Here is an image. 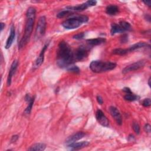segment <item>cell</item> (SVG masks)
<instances>
[{
    "instance_id": "40",
    "label": "cell",
    "mask_w": 151,
    "mask_h": 151,
    "mask_svg": "<svg viewBox=\"0 0 151 151\" xmlns=\"http://www.w3.org/2000/svg\"><path fill=\"white\" fill-rule=\"evenodd\" d=\"M150 77H149V80H148V85H149V87H150Z\"/></svg>"
},
{
    "instance_id": "3",
    "label": "cell",
    "mask_w": 151,
    "mask_h": 151,
    "mask_svg": "<svg viewBox=\"0 0 151 151\" xmlns=\"http://www.w3.org/2000/svg\"><path fill=\"white\" fill-rule=\"evenodd\" d=\"M116 66L117 64L113 62L95 60L90 64V69L93 72L100 73L112 70L116 68Z\"/></svg>"
},
{
    "instance_id": "21",
    "label": "cell",
    "mask_w": 151,
    "mask_h": 151,
    "mask_svg": "<svg viewBox=\"0 0 151 151\" xmlns=\"http://www.w3.org/2000/svg\"><path fill=\"white\" fill-rule=\"evenodd\" d=\"M124 99L129 102H134L136 100H138L140 99V97L139 96H137L136 95L132 93H126V95L124 96Z\"/></svg>"
},
{
    "instance_id": "2",
    "label": "cell",
    "mask_w": 151,
    "mask_h": 151,
    "mask_svg": "<svg viewBox=\"0 0 151 151\" xmlns=\"http://www.w3.org/2000/svg\"><path fill=\"white\" fill-rule=\"evenodd\" d=\"M36 16V10L33 7L28 8L26 13V21L24 29V34L18 43V49L24 47L30 41L32 34Z\"/></svg>"
},
{
    "instance_id": "18",
    "label": "cell",
    "mask_w": 151,
    "mask_h": 151,
    "mask_svg": "<svg viewBox=\"0 0 151 151\" xmlns=\"http://www.w3.org/2000/svg\"><path fill=\"white\" fill-rule=\"evenodd\" d=\"M125 31L123 29V28L119 24L113 23L111 26V34L112 35H113L116 33H122Z\"/></svg>"
},
{
    "instance_id": "15",
    "label": "cell",
    "mask_w": 151,
    "mask_h": 151,
    "mask_svg": "<svg viewBox=\"0 0 151 151\" xmlns=\"http://www.w3.org/2000/svg\"><path fill=\"white\" fill-rule=\"evenodd\" d=\"M15 27L14 25H12L10 29V35L7 40L6 42V49H8L11 47V46H12L13 41L15 39Z\"/></svg>"
},
{
    "instance_id": "23",
    "label": "cell",
    "mask_w": 151,
    "mask_h": 151,
    "mask_svg": "<svg viewBox=\"0 0 151 151\" xmlns=\"http://www.w3.org/2000/svg\"><path fill=\"white\" fill-rule=\"evenodd\" d=\"M34 100H35V97H33L31 100L28 103L29 104H28L27 107H26V109L24 111V113L25 114L29 115L31 113L32 108H33V104H34Z\"/></svg>"
},
{
    "instance_id": "16",
    "label": "cell",
    "mask_w": 151,
    "mask_h": 151,
    "mask_svg": "<svg viewBox=\"0 0 151 151\" xmlns=\"http://www.w3.org/2000/svg\"><path fill=\"white\" fill-rule=\"evenodd\" d=\"M145 47H150V45H148V43H146V42H143V41L138 42L136 43V44L132 45V46L129 47L128 49V50H129V52H132V51H134L136 50H138V49H139L141 48Z\"/></svg>"
},
{
    "instance_id": "10",
    "label": "cell",
    "mask_w": 151,
    "mask_h": 151,
    "mask_svg": "<svg viewBox=\"0 0 151 151\" xmlns=\"http://www.w3.org/2000/svg\"><path fill=\"white\" fill-rule=\"evenodd\" d=\"M96 118L100 125L104 127H108L109 125V121L104 115L101 110H97L96 113Z\"/></svg>"
},
{
    "instance_id": "22",
    "label": "cell",
    "mask_w": 151,
    "mask_h": 151,
    "mask_svg": "<svg viewBox=\"0 0 151 151\" xmlns=\"http://www.w3.org/2000/svg\"><path fill=\"white\" fill-rule=\"evenodd\" d=\"M129 53L128 49H116L113 50V54L119 56H123Z\"/></svg>"
},
{
    "instance_id": "5",
    "label": "cell",
    "mask_w": 151,
    "mask_h": 151,
    "mask_svg": "<svg viewBox=\"0 0 151 151\" xmlns=\"http://www.w3.org/2000/svg\"><path fill=\"white\" fill-rule=\"evenodd\" d=\"M46 30V18L45 16H41L40 17L38 22L37 26L35 38L39 39L42 36H44Z\"/></svg>"
},
{
    "instance_id": "26",
    "label": "cell",
    "mask_w": 151,
    "mask_h": 151,
    "mask_svg": "<svg viewBox=\"0 0 151 151\" xmlns=\"http://www.w3.org/2000/svg\"><path fill=\"white\" fill-rule=\"evenodd\" d=\"M67 70L68 72H72V73H74L76 74H79L80 72V69L76 66H70L69 67L67 68Z\"/></svg>"
},
{
    "instance_id": "13",
    "label": "cell",
    "mask_w": 151,
    "mask_h": 151,
    "mask_svg": "<svg viewBox=\"0 0 151 151\" xmlns=\"http://www.w3.org/2000/svg\"><path fill=\"white\" fill-rule=\"evenodd\" d=\"M89 142L88 141H83L80 142H74L72 143H70L67 145V147L71 149L74 150H79L83 149L86 146H88L89 145Z\"/></svg>"
},
{
    "instance_id": "8",
    "label": "cell",
    "mask_w": 151,
    "mask_h": 151,
    "mask_svg": "<svg viewBox=\"0 0 151 151\" xmlns=\"http://www.w3.org/2000/svg\"><path fill=\"white\" fill-rule=\"evenodd\" d=\"M145 61L144 60L138 61L137 62L129 64V65L125 67L122 70V73L125 74L129 72L139 70L140 69L143 67L145 66Z\"/></svg>"
},
{
    "instance_id": "38",
    "label": "cell",
    "mask_w": 151,
    "mask_h": 151,
    "mask_svg": "<svg viewBox=\"0 0 151 151\" xmlns=\"http://www.w3.org/2000/svg\"><path fill=\"white\" fill-rule=\"evenodd\" d=\"M0 25H1V32H2L5 27V24L4 23H0Z\"/></svg>"
},
{
    "instance_id": "4",
    "label": "cell",
    "mask_w": 151,
    "mask_h": 151,
    "mask_svg": "<svg viewBox=\"0 0 151 151\" xmlns=\"http://www.w3.org/2000/svg\"><path fill=\"white\" fill-rule=\"evenodd\" d=\"M89 17L86 15H79L69 18L63 22L62 26L67 30H73L79 27L83 23H87Z\"/></svg>"
},
{
    "instance_id": "29",
    "label": "cell",
    "mask_w": 151,
    "mask_h": 151,
    "mask_svg": "<svg viewBox=\"0 0 151 151\" xmlns=\"http://www.w3.org/2000/svg\"><path fill=\"white\" fill-rule=\"evenodd\" d=\"M84 35H85V34L84 33H79L77 34L74 35L73 38V39H75V40H81L84 38Z\"/></svg>"
},
{
    "instance_id": "9",
    "label": "cell",
    "mask_w": 151,
    "mask_h": 151,
    "mask_svg": "<svg viewBox=\"0 0 151 151\" xmlns=\"http://www.w3.org/2000/svg\"><path fill=\"white\" fill-rule=\"evenodd\" d=\"M49 45V42L46 43V44L44 46H43L38 57L35 60L34 63L33 64V68L34 70L38 69L40 66H41V64L43 63V61H44V59H45V52H46V50L48 48Z\"/></svg>"
},
{
    "instance_id": "11",
    "label": "cell",
    "mask_w": 151,
    "mask_h": 151,
    "mask_svg": "<svg viewBox=\"0 0 151 151\" xmlns=\"http://www.w3.org/2000/svg\"><path fill=\"white\" fill-rule=\"evenodd\" d=\"M109 112L112 116L114 118L117 124L119 125H122V116L116 107L114 106H111L109 107Z\"/></svg>"
},
{
    "instance_id": "37",
    "label": "cell",
    "mask_w": 151,
    "mask_h": 151,
    "mask_svg": "<svg viewBox=\"0 0 151 151\" xmlns=\"http://www.w3.org/2000/svg\"><path fill=\"white\" fill-rule=\"evenodd\" d=\"M143 3L145 4H146V6H148L149 7H150V6H151V2H150V1H143Z\"/></svg>"
},
{
    "instance_id": "17",
    "label": "cell",
    "mask_w": 151,
    "mask_h": 151,
    "mask_svg": "<svg viewBox=\"0 0 151 151\" xmlns=\"http://www.w3.org/2000/svg\"><path fill=\"white\" fill-rule=\"evenodd\" d=\"M106 41V39L104 38H93V39H89L86 40L89 46H97L100 45L102 43Z\"/></svg>"
},
{
    "instance_id": "32",
    "label": "cell",
    "mask_w": 151,
    "mask_h": 151,
    "mask_svg": "<svg viewBox=\"0 0 151 151\" xmlns=\"http://www.w3.org/2000/svg\"><path fill=\"white\" fill-rule=\"evenodd\" d=\"M18 139V135H13L11 137V143H14L15 142H17V141Z\"/></svg>"
},
{
    "instance_id": "19",
    "label": "cell",
    "mask_w": 151,
    "mask_h": 151,
    "mask_svg": "<svg viewBox=\"0 0 151 151\" xmlns=\"http://www.w3.org/2000/svg\"><path fill=\"white\" fill-rule=\"evenodd\" d=\"M46 148V145L45 143H35L30 148L28 149V150H31V151H42L45 150Z\"/></svg>"
},
{
    "instance_id": "27",
    "label": "cell",
    "mask_w": 151,
    "mask_h": 151,
    "mask_svg": "<svg viewBox=\"0 0 151 151\" xmlns=\"http://www.w3.org/2000/svg\"><path fill=\"white\" fill-rule=\"evenodd\" d=\"M132 127H133V129H134V131H135V132L137 135H139V133H140V126H139V124L137 122H133Z\"/></svg>"
},
{
    "instance_id": "14",
    "label": "cell",
    "mask_w": 151,
    "mask_h": 151,
    "mask_svg": "<svg viewBox=\"0 0 151 151\" xmlns=\"http://www.w3.org/2000/svg\"><path fill=\"white\" fill-rule=\"evenodd\" d=\"M18 64V62L17 60H14L11 64L10 71H9L8 78H7V86H10L11 84L12 78L17 69Z\"/></svg>"
},
{
    "instance_id": "7",
    "label": "cell",
    "mask_w": 151,
    "mask_h": 151,
    "mask_svg": "<svg viewBox=\"0 0 151 151\" xmlns=\"http://www.w3.org/2000/svg\"><path fill=\"white\" fill-rule=\"evenodd\" d=\"M97 4L96 1L94 0H89V1H86L81 4H79L76 6H69L66 8V9L69 10L71 12L73 11H82L88 9L89 7H91L93 6H95Z\"/></svg>"
},
{
    "instance_id": "25",
    "label": "cell",
    "mask_w": 151,
    "mask_h": 151,
    "mask_svg": "<svg viewBox=\"0 0 151 151\" xmlns=\"http://www.w3.org/2000/svg\"><path fill=\"white\" fill-rule=\"evenodd\" d=\"M72 13H73L71 12L70 11H69V10L66 9V10L61 11L59 13H58L57 15V18H63V17H66V16H67V15H70V14H72Z\"/></svg>"
},
{
    "instance_id": "35",
    "label": "cell",
    "mask_w": 151,
    "mask_h": 151,
    "mask_svg": "<svg viewBox=\"0 0 151 151\" xmlns=\"http://www.w3.org/2000/svg\"><path fill=\"white\" fill-rule=\"evenodd\" d=\"M123 91L125 92L126 93H132V91L131 90L129 89V88H125L123 89Z\"/></svg>"
},
{
    "instance_id": "30",
    "label": "cell",
    "mask_w": 151,
    "mask_h": 151,
    "mask_svg": "<svg viewBox=\"0 0 151 151\" xmlns=\"http://www.w3.org/2000/svg\"><path fill=\"white\" fill-rule=\"evenodd\" d=\"M128 41V35L126 34H123L120 38L121 43H126Z\"/></svg>"
},
{
    "instance_id": "36",
    "label": "cell",
    "mask_w": 151,
    "mask_h": 151,
    "mask_svg": "<svg viewBox=\"0 0 151 151\" xmlns=\"http://www.w3.org/2000/svg\"><path fill=\"white\" fill-rule=\"evenodd\" d=\"M128 140H129V141H131V142L134 141L135 140L134 136L132 135H129V136H128Z\"/></svg>"
},
{
    "instance_id": "1",
    "label": "cell",
    "mask_w": 151,
    "mask_h": 151,
    "mask_svg": "<svg viewBox=\"0 0 151 151\" xmlns=\"http://www.w3.org/2000/svg\"><path fill=\"white\" fill-rule=\"evenodd\" d=\"M73 52L68 43L61 41L57 51V63L61 68H67L74 63Z\"/></svg>"
},
{
    "instance_id": "31",
    "label": "cell",
    "mask_w": 151,
    "mask_h": 151,
    "mask_svg": "<svg viewBox=\"0 0 151 151\" xmlns=\"http://www.w3.org/2000/svg\"><path fill=\"white\" fill-rule=\"evenodd\" d=\"M144 130L147 133H150V131H151V126L149 124L147 123L145 125V127H144Z\"/></svg>"
},
{
    "instance_id": "39",
    "label": "cell",
    "mask_w": 151,
    "mask_h": 151,
    "mask_svg": "<svg viewBox=\"0 0 151 151\" xmlns=\"http://www.w3.org/2000/svg\"><path fill=\"white\" fill-rule=\"evenodd\" d=\"M145 18H146V19H147L149 21V22H150V15H149V14L145 15Z\"/></svg>"
},
{
    "instance_id": "33",
    "label": "cell",
    "mask_w": 151,
    "mask_h": 151,
    "mask_svg": "<svg viewBox=\"0 0 151 151\" xmlns=\"http://www.w3.org/2000/svg\"><path fill=\"white\" fill-rule=\"evenodd\" d=\"M32 98H33V97H31L29 94H27V95H26L25 97H24V99H25L26 102H27L29 103V102H30V101L31 100Z\"/></svg>"
},
{
    "instance_id": "6",
    "label": "cell",
    "mask_w": 151,
    "mask_h": 151,
    "mask_svg": "<svg viewBox=\"0 0 151 151\" xmlns=\"http://www.w3.org/2000/svg\"><path fill=\"white\" fill-rule=\"evenodd\" d=\"M89 48L85 46H80L73 52L74 61H81L84 60L88 56Z\"/></svg>"
},
{
    "instance_id": "12",
    "label": "cell",
    "mask_w": 151,
    "mask_h": 151,
    "mask_svg": "<svg viewBox=\"0 0 151 151\" xmlns=\"http://www.w3.org/2000/svg\"><path fill=\"white\" fill-rule=\"evenodd\" d=\"M86 135V134L83 132H78L69 137H68L66 140V143L68 145L70 143H72L74 142H77V141L82 139L84 136Z\"/></svg>"
},
{
    "instance_id": "24",
    "label": "cell",
    "mask_w": 151,
    "mask_h": 151,
    "mask_svg": "<svg viewBox=\"0 0 151 151\" xmlns=\"http://www.w3.org/2000/svg\"><path fill=\"white\" fill-rule=\"evenodd\" d=\"M125 30V31H131L132 30V26L131 25L129 24L127 22H126V21H120V22L119 23Z\"/></svg>"
},
{
    "instance_id": "28",
    "label": "cell",
    "mask_w": 151,
    "mask_h": 151,
    "mask_svg": "<svg viewBox=\"0 0 151 151\" xmlns=\"http://www.w3.org/2000/svg\"><path fill=\"white\" fill-rule=\"evenodd\" d=\"M142 105H143L144 107H149V106L151 105V100H150V98L145 99L143 100Z\"/></svg>"
},
{
    "instance_id": "20",
    "label": "cell",
    "mask_w": 151,
    "mask_h": 151,
    "mask_svg": "<svg viewBox=\"0 0 151 151\" xmlns=\"http://www.w3.org/2000/svg\"><path fill=\"white\" fill-rule=\"evenodd\" d=\"M119 12V8L115 5L108 6L106 8V13L109 15H115Z\"/></svg>"
},
{
    "instance_id": "34",
    "label": "cell",
    "mask_w": 151,
    "mask_h": 151,
    "mask_svg": "<svg viewBox=\"0 0 151 151\" xmlns=\"http://www.w3.org/2000/svg\"><path fill=\"white\" fill-rule=\"evenodd\" d=\"M96 99H97V102H98L99 104H102L103 103V100L102 97L98 95V96H97V97H96Z\"/></svg>"
}]
</instances>
